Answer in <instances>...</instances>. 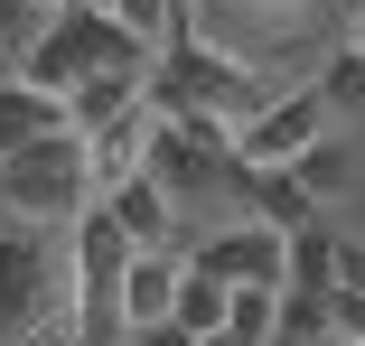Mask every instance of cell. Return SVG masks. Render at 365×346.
Returning <instances> with one entry per match:
<instances>
[{
    "label": "cell",
    "mask_w": 365,
    "mask_h": 346,
    "mask_svg": "<svg viewBox=\"0 0 365 346\" xmlns=\"http://www.w3.org/2000/svg\"><path fill=\"white\" fill-rule=\"evenodd\" d=\"M328 346H365V290H328Z\"/></svg>",
    "instance_id": "5bb4252c"
},
{
    "label": "cell",
    "mask_w": 365,
    "mask_h": 346,
    "mask_svg": "<svg viewBox=\"0 0 365 346\" xmlns=\"http://www.w3.org/2000/svg\"><path fill=\"white\" fill-rule=\"evenodd\" d=\"M235 300H244V290H225V281H206V271H187V290H178V309H169V327L197 337V346H215V337L235 327Z\"/></svg>",
    "instance_id": "30bf717a"
},
{
    "label": "cell",
    "mask_w": 365,
    "mask_h": 346,
    "mask_svg": "<svg viewBox=\"0 0 365 346\" xmlns=\"http://www.w3.org/2000/svg\"><path fill=\"white\" fill-rule=\"evenodd\" d=\"M150 75H160V65H140V75H94L76 103H66V112H76V141H94V131H113L122 112H140V103H150Z\"/></svg>",
    "instance_id": "9c48e42d"
},
{
    "label": "cell",
    "mask_w": 365,
    "mask_h": 346,
    "mask_svg": "<svg viewBox=\"0 0 365 346\" xmlns=\"http://www.w3.org/2000/svg\"><path fill=\"white\" fill-rule=\"evenodd\" d=\"M346 47H356V56H365V10H356V38H346Z\"/></svg>",
    "instance_id": "e0dca14e"
},
{
    "label": "cell",
    "mask_w": 365,
    "mask_h": 346,
    "mask_svg": "<svg viewBox=\"0 0 365 346\" xmlns=\"http://www.w3.org/2000/svg\"><path fill=\"white\" fill-rule=\"evenodd\" d=\"M140 65H160L150 47H140L122 19H103V10H66V19H47L38 28V47H29V65H19V85H38V94H56V103H76L94 75H140Z\"/></svg>",
    "instance_id": "6da1fadb"
},
{
    "label": "cell",
    "mask_w": 365,
    "mask_h": 346,
    "mask_svg": "<svg viewBox=\"0 0 365 346\" xmlns=\"http://www.w3.org/2000/svg\"><path fill=\"white\" fill-rule=\"evenodd\" d=\"M290 178H300V196H309V206H319V196H346V187H356V159H346V150H328V141H319V150H309V159H300V169H290Z\"/></svg>",
    "instance_id": "7c38bea8"
},
{
    "label": "cell",
    "mask_w": 365,
    "mask_h": 346,
    "mask_svg": "<svg viewBox=\"0 0 365 346\" xmlns=\"http://www.w3.org/2000/svg\"><path fill=\"white\" fill-rule=\"evenodd\" d=\"M56 131H76V112H66L56 94H38V85H19V75H0V159L56 141Z\"/></svg>",
    "instance_id": "52a82bcc"
},
{
    "label": "cell",
    "mask_w": 365,
    "mask_h": 346,
    "mask_svg": "<svg viewBox=\"0 0 365 346\" xmlns=\"http://www.w3.org/2000/svg\"><path fill=\"white\" fill-rule=\"evenodd\" d=\"M94 206H103V196H94V169H85V141H76V131H56V141L0 159V216L29 225V234H47V225H85Z\"/></svg>",
    "instance_id": "7a4b0ae2"
},
{
    "label": "cell",
    "mask_w": 365,
    "mask_h": 346,
    "mask_svg": "<svg viewBox=\"0 0 365 346\" xmlns=\"http://www.w3.org/2000/svg\"><path fill=\"white\" fill-rule=\"evenodd\" d=\"M187 271H206V281H225V290H281L290 281V234L235 216V225H206L187 243Z\"/></svg>",
    "instance_id": "277c9868"
},
{
    "label": "cell",
    "mask_w": 365,
    "mask_h": 346,
    "mask_svg": "<svg viewBox=\"0 0 365 346\" xmlns=\"http://www.w3.org/2000/svg\"><path fill=\"white\" fill-rule=\"evenodd\" d=\"M328 290H337V234H328V225H300V234H290V281H281V300L328 309Z\"/></svg>",
    "instance_id": "ba28073f"
},
{
    "label": "cell",
    "mask_w": 365,
    "mask_h": 346,
    "mask_svg": "<svg viewBox=\"0 0 365 346\" xmlns=\"http://www.w3.org/2000/svg\"><path fill=\"white\" fill-rule=\"evenodd\" d=\"M38 10H29V0H0V75H19V65H29V47H38Z\"/></svg>",
    "instance_id": "4fadbf2b"
},
{
    "label": "cell",
    "mask_w": 365,
    "mask_h": 346,
    "mask_svg": "<svg viewBox=\"0 0 365 346\" xmlns=\"http://www.w3.org/2000/svg\"><path fill=\"white\" fill-rule=\"evenodd\" d=\"M253 10H272V19H290V10H300V0H253ZM187 19H197V0H187Z\"/></svg>",
    "instance_id": "9a60e30c"
},
{
    "label": "cell",
    "mask_w": 365,
    "mask_h": 346,
    "mask_svg": "<svg viewBox=\"0 0 365 346\" xmlns=\"http://www.w3.org/2000/svg\"><path fill=\"white\" fill-rule=\"evenodd\" d=\"M328 103H319V85H300V94H281L253 131H244V141H235V159L225 169H244V178H290V169H300L319 141H328Z\"/></svg>",
    "instance_id": "3957f363"
},
{
    "label": "cell",
    "mask_w": 365,
    "mask_h": 346,
    "mask_svg": "<svg viewBox=\"0 0 365 346\" xmlns=\"http://www.w3.org/2000/svg\"><path fill=\"white\" fill-rule=\"evenodd\" d=\"M319 103H328L337 122H346V112H365V56H356V47H337V56L319 65Z\"/></svg>",
    "instance_id": "8fae6325"
},
{
    "label": "cell",
    "mask_w": 365,
    "mask_h": 346,
    "mask_svg": "<svg viewBox=\"0 0 365 346\" xmlns=\"http://www.w3.org/2000/svg\"><path fill=\"white\" fill-rule=\"evenodd\" d=\"M103 206H113V225L131 234V253H178V216H187V206H178L160 178H131V187H113Z\"/></svg>",
    "instance_id": "8992f818"
},
{
    "label": "cell",
    "mask_w": 365,
    "mask_h": 346,
    "mask_svg": "<svg viewBox=\"0 0 365 346\" xmlns=\"http://www.w3.org/2000/svg\"><path fill=\"white\" fill-rule=\"evenodd\" d=\"M29 10H38V19H66V10H76V0H29Z\"/></svg>",
    "instance_id": "2e32d148"
},
{
    "label": "cell",
    "mask_w": 365,
    "mask_h": 346,
    "mask_svg": "<svg viewBox=\"0 0 365 346\" xmlns=\"http://www.w3.org/2000/svg\"><path fill=\"white\" fill-rule=\"evenodd\" d=\"M178 290H187V253H131V271H122V337L169 327Z\"/></svg>",
    "instance_id": "5b68a950"
}]
</instances>
